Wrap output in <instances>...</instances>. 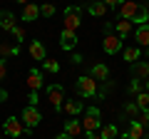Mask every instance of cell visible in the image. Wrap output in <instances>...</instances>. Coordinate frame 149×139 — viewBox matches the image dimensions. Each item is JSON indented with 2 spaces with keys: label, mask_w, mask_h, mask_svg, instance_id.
Masks as SVG:
<instances>
[{
  "label": "cell",
  "mask_w": 149,
  "mask_h": 139,
  "mask_svg": "<svg viewBox=\"0 0 149 139\" xmlns=\"http://www.w3.org/2000/svg\"><path fill=\"white\" fill-rule=\"evenodd\" d=\"M20 52V47L17 45H10V42H0V60H5V57H13V55Z\"/></svg>",
  "instance_id": "obj_22"
},
{
  "label": "cell",
  "mask_w": 149,
  "mask_h": 139,
  "mask_svg": "<svg viewBox=\"0 0 149 139\" xmlns=\"http://www.w3.org/2000/svg\"><path fill=\"white\" fill-rule=\"evenodd\" d=\"M134 38H137V42L142 45V47H149V25H139Z\"/></svg>",
  "instance_id": "obj_19"
},
{
  "label": "cell",
  "mask_w": 149,
  "mask_h": 139,
  "mask_svg": "<svg viewBox=\"0 0 149 139\" xmlns=\"http://www.w3.org/2000/svg\"><path fill=\"white\" fill-rule=\"evenodd\" d=\"M114 30H117V35L124 40L129 32H132V22H129V20H122V17H119V20L114 22Z\"/></svg>",
  "instance_id": "obj_18"
},
{
  "label": "cell",
  "mask_w": 149,
  "mask_h": 139,
  "mask_svg": "<svg viewBox=\"0 0 149 139\" xmlns=\"http://www.w3.org/2000/svg\"><path fill=\"white\" fill-rule=\"evenodd\" d=\"M27 50H30V57L32 60H42V62H45V45L40 42V40H32Z\"/></svg>",
  "instance_id": "obj_14"
},
{
  "label": "cell",
  "mask_w": 149,
  "mask_h": 139,
  "mask_svg": "<svg viewBox=\"0 0 149 139\" xmlns=\"http://www.w3.org/2000/svg\"><path fill=\"white\" fill-rule=\"evenodd\" d=\"M62 107H65V112H67V114H72V117H74V114H80L82 109H85L80 99H67V102L62 104Z\"/></svg>",
  "instance_id": "obj_21"
},
{
  "label": "cell",
  "mask_w": 149,
  "mask_h": 139,
  "mask_svg": "<svg viewBox=\"0 0 149 139\" xmlns=\"http://www.w3.org/2000/svg\"><path fill=\"white\" fill-rule=\"evenodd\" d=\"M40 15L52 17V15H55V5H52V3H45V5H40Z\"/></svg>",
  "instance_id": "obj_27"
},
{
  "label": "cell",
  "mask_w": 149,
  "mask_h": 139,
  "mask_svg": "<svg viewBox=\"0 0 149 139\" xmlns=\"http://www.w3.org/2000/svg\"><path fill=\"white\" fill-rule=\"evenodd\" d=\"M119 17L122 20H129V22H137V25H147L149 13H147V8H142L134 0H124L122 5H119Z\"/></svg>",
  "instance_id": "obj_1"
},
{
  "label": "cell",
  "mask_w": 149,
  "mask_h": 139,
  "mask_svg": "<svg viewBox=\"0 0 149 139\" xmlns=\"http://www.w3.org/2000/svg\"><path fill=\"white\" fill-rule=\"evenodd\" d=\"M3 132H5L8 137H13V139H20V134L25 132V124H22L20 119H15V117H8L5 124H3Z\"/></svg>",
  "instance_id": "obj_4"
},
{
  "label": "cell",
  "mask_w": 149,
  "mask_h": 139,
  "mask_svg": "<svg viewBox=\"0 0 149 139\" xmlns=\"http://www.w3.org/2000/svg\"><path fill=\"white\" fill-rule=\"evenodd\" d=\"M74 87H77L80 97H95L97 95V80H92V77H77Z\"/></svg>",
  "instance_id": "obj_3"
},
{
  "label": "cell",
  "mask_w": 149,
  "mask_h": 139,
  "mask_svg": "<svg viewBox=\"0 0 149 139\" xmlns=\"http://www.w3.org/2000/svg\"><path fill=\"white\" fill-rule=\"evenodd\" d=\"M102 127V119H100V109L97 107H87L85 109V119H82V129L87 134H95V129Z\"/></svg>",
  "instance_id": "obj_2"
},
{
  "label": "cell",
  "mask_w": 149,
  "mask_h": 139,
  "mask_svg": "<svg viewBox=\"0 0 149 139\" xmlns=\"http://www.w3.org/2000/svg\"><path fill=\"white\" fill-rule=\"evenodd\" d=\"M47 99H50V104H52L55 109H60L65 104V90H62V85H50L47 87Z\"/></svg>",
  "instance_id": "obj_5"
},
{
  "label": "cell",
  "mask_w": 149,
  "mask_h": 139,
  "mask_svg": "<svg viewBox=\"0 0 149 139\" xmlns=\"http://www.w3.org/2000/svg\"><path fill=\"white\" fill-rule=\"evenodd\" d=\"M139 55H142V52H139V47H124L122 50V57L124 60H127V62H139Z\"/></svg>",
  "instance_id": "obj_23"
},
{
  "label": "cell",
  "mask_w": 149,
  "mask_h": 139,
  "mask_svg": "<svg viewBox=\"0 0 149 139\" xmlns=\"http://www.w3.org/2000/svg\"><path fill=\"white\" fill-rule=\"evenodd\" d=\"M87 139H102L100 134H87Z\"/></svg>",
  "instance_id": "obj_37"
},
{
  "label": "cell",
  "mask_w": 149,
  "mask_h": 139,
  "mask_svg": "<svg viewBox=\"0 0 149 139\" xmlns=\"http://www.w3.org/2000/svg\"><path fill=\"white\" fill-rule=\"evenodd\" d=\"M129 92H132V95L142 92V85H139V80H132V85H129Z\"/></svg>",
  "instance_id": "obj_31"
},
{
  "label": "cell",
  "mask_w": 149,
  "mask_h": 139,
  "mask_svg": "<svg viewBox=\"0 0 149 139\" xmlns=\"http://www.w3.org/2000/svg\"><path fill=\"white\" fill-rule=\"evenodd\" d=\"M15 3H20V5H27V3H30V0H15Z\"/></svg>",
  "instance_id": "obj_39"
},
{
  "label": "cell",
  "mask_w": 149,
  "mask_h": 139,
  "mask_svg": "<svg viewBox=\"0 0 149 139\" xmlns=\"http://www.w3.org/2000/svg\"><path fill=\"white\" fill-rule=\"evenodd\" d=\"M42 67L47 70V72H60V62H57V60H45Z\"/></svg>",
  "instance_id": "obj_28"
},
{
  "label": "cell",
  "mask_w": 149,
  "mask_h": 139,
  "mask_svg": "<svg viewBox=\"0 0 149 139\" xmlns=\"http://www.w3.org/2000/svg\"><path fill=\"white\" fill-rule=\"evenodd\" d=\"M127 139H144L147 137V129H144V124H139L137 119H132V124H129L127 134H124Z\"/></svg>",
  "instance_id": "obj_9"
},
{
  "label": "cell",
  "mask_w": 149,
  "mask_h": 139,
  "mask_svg": "<svg viewBox=\"0 0 149 139\" xmlns=\"http://www.w3.org/2000/svg\"><path fill=\"white\" fill-rule=\"evenodd\" d=\"M80 62H82V55L74 52V55H72V65H80Z\"/></svg>",
  "instance_id": "obj_35"
},
{
  "label": "cell",
  "mask_w": 149,
  "mask_h": 139,
  "mask_svg": "<svg viewBox=\"0 0 149 139\" xmlns=\"http://www.w3.org/2000/svg\"><path fill=\"white\" fill-rule=\"evenodd\" d=\"M134 104H137L139 109H149V92H137V95H134Z\"/></svg>",
  "instance_id": "obj_24"
},
{
  "label": "cell",
  "mask_w": 149,
  "mask_h": 139,
  "mask_svg": "<svg viewBox=\"0 0 149 139\" xmlns=\"http://www.w3.org/2000/svg\"><path fill=\"white\" fill-rule=\"evenodd\" d=\"M102 3H104L107 8H119V5L124 3V0H102Z\"/></svg>",
  "instance_id": "obj_34"
},
{
  "label": "cell",
  "mask_w": 149,
  "mask_h": 139,
  "mask_svg": "<svg viewBox=\"0 0 149 139\" xmlns=\"http://www.w3.org/2000/svg\"><path fill=\"white\" fill-rule=\"evenodd\" d=\"M147 13H149V0H147Z\"/></svg>",
  "instance_id": "obj_41"
},
{
  "label": "cell",
  "mask_w": 149,
  "mask_h": 139,
  "mask_svg": "<svg viewBox=\"0 0 149 139\" xmlns=\"http://www.w3.org/2000/svg\"><path fill=\"white\" fill-rule=\"evenodd\" d=\"M27 99H30V107H35L37 102H40V95H37V92H30V95H27Z\"/></svg>",
  "instance_id": "obj_32"
},
{
  "label": "cell",
  "mask_w": 149,
  "mask_h": 139,
  "mask_svg": "<svg viewBox=\"0 0 149 139\" xmlns=\"http://www.w3.org/2000/svg\"><path fill=\"white\" fill-rule=\"evenodd\" d=\"M5 97H8V92H5V90H0V102H5Z\"/></svg>",
  "instance_id": "obj_36"
},
{
  "label": "cell",
  "mask_w": 149,
  "mask_h": 139,
  "mask_svg": "<svg viewBox=\"0 0 149 139\" xmlns=\"http://www.w3.org/2000/svg\"><path fill=\"white\" fill-rule=\"evenodd\" d=\"M60 45H62V50H72L74 45H77V35L70 30H62V35H60Z\"/></svg>",
  "instance_id": "obj_13"
},
{
  "label": "cell",
  "mask_w": 149,
  "mask_h": 139,
  "mask_svg": "<svg viewBox=\"0 0 149 139\" xmlns=\"http://www.w3.org/2000/svg\"><path fill=\"white\" fill-rule=\"evenodd\" d=\"M132 75H134V80H149V62H134Z\"/></svg>",
  "instance_id": "obj_12"
},
{
  "label": "cell",
  "mask_w": 149,
  "mask_h": 139,
  "mask_svg": "<svg viewBox=\"0 0 149 139\" xmlns=\"http://www.w3.org/2000/svg\"><path fill=\"white\" fill-rule=\"evenodd\" d=\"M27 87H30V92H37L40 87H42V72H40V70H30V75H27Z\"/></svg>",
  "instance_id": "obj_10"
},
{
  "label": "cell",
  "mask_w": 149,
  "mask_h": 139,
  "mask_svg": "<svg viewBox=\"0 0 149 139\" xmlns=\"http://www.w3.org/2000/svg\"><path fill=\"white\" fill-rule=\"evenodd\" d=\"M144 92H149V80H147V90H144Z\"/></svg>",
  "instance_id": "obj_40"
},
{
  "label": "cell",
  "mask_w": 149,
  "mask_h": 139,
  "mask_svg": "<svg viewBox=\"0 0 149 139\" xmlns=\"http://www.w3.org/2000/svg\"><path fill=\"white\" fill-rule=\"evenodd\" d=\"M87 10H90V15H92V17H104L107 5L102 3V0H92L90 5H87Z\"/></svg>",
  "instance_id": "obj_16"
},
{
  "label": "cell",
  "mask_w": 149,
  "mask_h": 139,
  "mask_svg": "<svg viewBox=\"0 0 149 139\" xmlns=\"http://www.w3.org/2000/svg\"><path fill=\"white\" fill-rule=\"evenodd\" d=\"M134 119H137L139 124H144V127H149V109H139Z\"/></svg>",
  "instance_id": "obj_26"
},
{
  "label": "cell",
  "mask_w": 149,
  "mask_h": 139,
  "mask_svg": "<svg viewBox=\"0 0 149 139\" xmlns=\"http://www.w3.org/2000/svg\"><path fill=\"white\" fill-rule=\"evenodd\" d=\"M20 119H22V124H25L27 129H35L37 124H40V119H42V114L37 112V107H25Z\"/></svg>",
  "instance_id": "obj_6"
},
{
  "label": "cell",
  "mask_w": 149,
  "mask_h": 139,
  "mask_svg": "<svg viewBox=\"0 0 149 139\" xmlns=\"http://www.w3.org/2000/svg\"><path fill=\"white\" fill-rule=\"evenodd\" d=\"M80 27V8H67L65 10V30L74 32Z\"/></svg>",
  "instance_id": "obj_8"
},
{
  "label": "cell",
  "mask_w": 149,
  "mask_h": 139,
  "mask_svg": "<svg viewBox=\"0 0 149 139\" xmlns=\"http://www.w3.org/2000/svg\"><path fill=\"white\" fill-rule=\"evenodd\" d=\"M82 132H85V129H82V122H77V119H67V124H65V134H67V137L77 139Z\"/></svg>",
  "instance_id": "obj_11"
},
{
  "label": "cell",
  "mask_w": 149,
  "mask_h": 139,
  "mask_svg": "<svg viewBox=\"0 0 149 139\" xmlns=\"http://www.w3.org/2000/svg\"><path fill=\"white\" fill-rule=\"evenodd\" d=\"M10 32H13V38H15V42H20V40H25V30H22V27H17V25H15V27L10 30Z\"/></svg>",
  "instance_id": "obj_29"
},
{
  "label": "cell",
  "mask_w": 149,
  "mask_h": 139,
  "mask_svg": "<svg viewBox=\"0 0 149 139\" xmlns=\"http://www.w3.org/2000/svg\"><path fill=\"white\" fill-rule=\"evenodd\" d=\"M5 75H8V62L0 60V80H5Z\"/></svg>",
  "instance_id": "obj_33"
},
{
  "label": "cell",
  "mask_w": 149,
  "mask_h": 139,
  "mask_svg": "<svg viewBox=\"0 0 149 139\" xmlns=\"http://www.w3.org/2000/svg\"><path fill=\"white\" fill-rule=\"evenodd\" d=\"M0 27H3V30H13V27H15V15L8 13V10H3L0 13Z\"/></svg>",
  "instance_id": "obj_20"
},
{
  "label": "cell",
  "mask_w": 149,
  "mask_h": 139,
  "mask_svg": "<svg viewBox=\"0 0 149 139\" xmlns=\"http://www.w3.org/2000/svg\"><path fill=\"white\" fill-rule=\"evenodd\" d=\"M124 112H127L129 114V117H137V112H139V107H137V104H134V102H129V104H127V107H124Z\"/></svg>",
  "instance_id": "obj_30"
},
{
  "label": "cell",
  "mask_w": 149,
  "mask_h": 139,
  "mask_svg": "<svg viewBox=\"0 0 149 139\" xmlns=\"http://www.w3.org/2000/svg\"><path fill=\"white\" fill-rule=\"evenodd\" d=\"M90 77H92V80H97V82L107 80V77H109V67H107V65H92Z\"/></svg>",
  "instance_id": "obj_15"
},
{
  "label": "cell",
  "mask_w": 149,
  "mask_h": 139,
  "mask_svg": "<svg viewBox=\"0 0 149 139\" xmlns=\"http://www.w3.org/2000/svg\"><path fill=\"white\" fill-rule=\"evenodd\" d=\"M117 127H114V124H104V127L100 129V137L102 139H117Z\"/></svg>",
  "instance_id": "obj_25"
},
{
  "label": "cell",
  "mask_w": 149,
  "mask_h": 139,
  "mask_svg": "<svg viewBox=\"0 0 149 139\" xmlns=\"http://www.w3.org/2000/svg\"><path fill=\"white\" fill-rule=\"evenodd\" d=\"M55 139H72V137H67V134H60V137H55Z\"/></svg>",
  "instance_id": "obj_38"
},
{
  "label": "cell",
  "mask_w": 149,
  "mask_h": 139,
  "mask_svg": "<svg viewBox=\"0 0 149 139\" xmlns=\"http://www.w3.org/2000/svg\"><path fill=\"white\" fill-rule=\"evenodd\" d=\"M102 47H104L107 55L119 52V50H122V38H119V35H112V32H107L104 40H102Z\"/></svg>",
  "instance_id": "obj_7"
},
{
  "label": "cell",
  "mask_w": 149,
  "mask_h": 139,
  "mask_svg": "<svg viewBox=\"0 0 149 139\" xmlns=\"http://www.w3.org/2000/svg\"><path fill=\"white\" fill-rule=\"evenodd\" d=\"M37 17H40V8H37V5H32V3H27V5L22 8V20L35 22Z\"/></svg>",
  "instance_id": "obj_17"
}]
</instances>
